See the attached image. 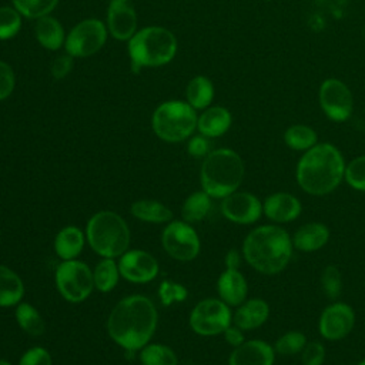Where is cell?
Segmentation results:
<instances>
[{"label": "cell", "instance_id": "f546056e", "mask_svg": "<svg viewBox=\"0 0 365 365\" xmlns=\"http://www.w3.org/2000/svg\"><path fill=\"white\" fill-rule=\"evenodd\" d=\"M94 288L100 292H110L118 284L120 269L114 258H103L93 271Z\"/></svg>", "mask_w": 365, "mask_h": 365}, {"label": "cell", "instance_id": "f1b7e54d", "mask_svg": "<svg viewBox=\"0 0 365 365\" xmlns=\"http://www.w3.org/2000/svg\"><path fill=\"white\" fill-rule=\"evenodd\" d=\"M285 144L295 151H307L318 143L317 131L305 124H292L284 133Z\"/></svg>", "mask_w": 365, "mask_h": 365}, {"label": "cell", "instance_id": "6da1fadb", "mask_svg": "<svg viewBox=\"0 0 365 365\" xmlns=\"http://www.w3.org/2000/svg\"><path fill=\"white\" fill-rule=\"evenodd\" d=\"M157 309L144 295L123 298L107 319L110 338L125 351H138L148 344L157 328Z\"/></svg>", "mask_w": 365, "mask_h": 365}, {"label": "cell", "instance_id": "b9f144b4", "mask_svg": "<svg viewBox=\"0 0 365 365\" xmlns=\"http://www.w3.org/2000/svg\"><path fill=\"white\" fill-rule=\"evenodd\" d=\"M187 150L190 153V155H192L194 158H205L210 153H211V144L208 137L205 135H195L188 141Z\"/></svg>", "mask_w": 365, "mask_h": 365}, {"label": "cell", "instance_id": "ab89813d", "mask_svg": "<svg viewBox=\"0 0 365 365\" xmlns=\"http://www.w3.org/2000/svg\"><path fill=\"white\" fill-rule=\"evenodd\" d=\"M19 365H53V361L47 349L41 346H34L23 354Z\"/></svg>", "mask_w": 365, "mask_h": 365}, {"label": "cell", "instance_id": "e0dca14e", "mask_svg": "<svg viewBox=\"0 0 365 365\" xmlns=\"http://www.w3.org/2000/svg\"><path fill=\"white\" fill-rule=\"evenodd\" d=\"M302 211L301 201L291 192H274L269 194L262 202L264 215L277 224L291 222L299 217Z\"/></svg>", "mask_w": 365, "mask_h": 365}, {"label": "cell", "instance_id": "277c9868", "mask_svg": "<svg viewBox=\"0 0 365 365\" xmlns=\"http://www.w3.org/2000/svg\"><path fill=\"white\" fill-rule=\"evenodd\" d=\"M244 174L245 165L240 154L231 148H218L204 158L200 181L211 198H224L238 190Z\"/></svg>", "mask_w": 365, "mask_h": 365}, {"label": "cell", "instance_id": "ac0fdd59", "mask_svg": "<svg viewBox=\"0 0 365 365\" xmlns=\"http://www.w3.org/2000/svg\"><path fill=\"white\" fill-rule=\"evenodd\" d=\"M274 346L262 339L244 341L235 346L228 358V365H274Z\"/></svg>", "mask_w": 365, "mask_h": 365}, {"label": "cell", "instance_id": "5b68a950", "mask_svg": "<svg viewBox=\"0 0 365 365\" xmlns=\"http://www.w3.org/2000/svg\"><path fill=\"white\" fill-rule=\"evenodd\" d=\"M88 245L103 258L121 257L130 245L131 234L125 220L114 211L96 212L87 222Z\"/></svg>", "mask_w": 365, "mask_h": 365}, {"label": "cell", "instance_id": "74e56055", "mask_svg": "<svg viewBox=\"0 0 365 365\" xmlns=\"http://www.w3.org/2000/svg\"><path fill=\"white\" fill-rule=\"evenodd\" d=\"M187 295H188V291L184 285L170 279H164L158 287V298L161 304L165 307H170L174 302L184 301Z\"/></svg>", "mask_w": 365, "mask_h": 365}, {"label": "cell", "instance_id": "7bdbcfd3", "mask_svg": "<svg viewBox=\"0 0 365 365\" xmlns=\"http://www.w3.org/2000/svg\"><path fill=\"white\" fill-rule=\"evenodd\" d=\"M71 67H73V56H70L68 53L58 56L54 58L51 64V74L56 80L64 78L70 73Z\"/></svg>", "mask_w": 365, "mask_h": 365}, {"label": "cell", "instance_id": "bcb514c9", "mask_svg": "<svg viewBox=\"0 0 365 365\" xmlns=\"http://www.w3.org/2000/svg\"><path fill=\"white\" fill-rule=\"evenodd\" d=\"M0 365H11V364L7 362L6 359H1V358H0Z\"/></svg>", "mask_w": 365, "mask_h": 365}, {"label": "cell", "instance_id": "8992f818", "mask_svg": "<svg viewBox=\"0 0 365 365\" xmlns=\"http://www.w3.org/2000/svg\"><path fill=\"white\" fill-rule=\"evenodd\" d=\"M177 53L174 34L164 27H145L137 31L128 41L131 70L137 73L143 67L167 64Z\"/></svg>", "mask_w": 365, "mask_h": 365}, {"label": "cell", "instance_id": "3957f363", "mask_svg": "<svg viewBox=\"0 0 365 365\" xmlns=\"http://www.w3.org/2000/svg\"><path fill=\"white\" fill-rule=\"evenodd\" d=\"M291 235L279 225L265 224L251 230L242 242V257L248 265L264 275L287 268L292 258Z\"/></svg>", "mask_w": 365, "mask_h": 365}, {"label": "cell", "instance_id": "d4e9b609", "mask_svg": "<svg viewBox=\"0 0 365 365\" xmlns=\"http://www.w3.org/2000/svg\"><path fill=\"white\" fill-rule=\"evenodd\" d=\"M34 34L37 41L47 50H58L64 41V30L57 19L51 16H43L34 26Z\"/></svg>", "mask_w": 365, "mask_h": 365}, {"label": "cell", "instance_id": "60d3db41", "mask_svg": "<svg viewBox=\"0 0 365 365\" xmlns=\"http://www.w3.org/2000/svg\"><path fill=\"white\" fill-rule=\"evenodd\" d=\"M14 83L16 80L11 67L7 63L0 61V100H4L11 94Z\"/></svg>", "mask_w": 365, "mask_h": 365}, {"label": "cell", "instance_id": "4fadbf2b", "mask_svg": "<svg viewBox=\"0 0 365 365\" xmlns=\"http://www.w3.org/2000/svg\"><path fill=\"white\" fill-rule=\"evenodd\" d=\"M355 325V311L346 302L335 301L324 308L318 321V331L324 339L339 341L349 335Z\"/></svg>", "mask_w": 365, "mask_h": 365}, {"label": "cell", "instance_id": "ee69618b", "mask_svg": "<svg viewBox=\"0 0 365 365\" xmlns=\"http://www.w3.org/2000/svg\"><path fill=\"white\" fill-rule=\"evenodd\" d=\"M222 335H224V339L227 341V344H230L231 346H238V345H241L244 341H245V338H244V331L241 329V328H238L237 325H230L224 332H222Z\"/></svg>", "mask_w": 365, "mask_h": 365}, {"label": "cell", "instance_id": "ba28073f", "mask_svg": "<svg viewBox=\"0 0 365 365\" xmlns=\"http://www.w3.org/2000/svg\"><path fill=\"white\" fill-rule=\"evenodd\" d=\"M56 285L60 295L68 302H81L94 288L93 271L83 261H63L56 269Z\"/></svg>", "mask_w": 365, "mask_h": 365}, {"label": "cell", "instance_id": "4316f807", "mask_svg": "<svg viewBox=\"0 0 365 365\" xmlns=\"http://www.w3.org/2000/svg\"><path fill=\"white\" fill-rule=\"evenodd\" d=\"M214 98V86L205 76L194 77L187 86V103L194 108H207Z\"/></svg>", "mask_w": 365, "mask_h": 365}, {"label": "cell", "instance_id": "4dcf8cb0", "mask_svg": "<svg viewBox=\"0 0 365 365\" xmlns=\"http://www.w3.org/2000/svg\"><path fill=\"white\" fill-rule=\"evenodd\" d=\"M16 319L20 328L31 336H40L46 331V324L40 312L29 302H20L16 308Z\"/></svg>", "mask_w": 365, "mask_h": 365}, {"label": "cell", "instance_id": "ffe728a7", "mask_svg": "<svg viewBox=\"0 0 365 365\" xmlns=\"http://www.w3.org/2000/svg\"><path fill=\"white\" fill-rule=\"evenodd\" d=\"M269 317V305L262 298L245 299L232 314V322L242 331H252L262 327Z\"/></svg>", "mask_w": 365, "mask_h": 365}, {"label": "cell", "instance_id": "9c48e42d", "mask_svg": "<svg viewBox=\"0 0 365 365\" xmlns=\"http://www.w3.org/2000/svg\"><path fill=\"white\" fill-rule=\"evenodd\" d=\"M191 329L202 336L222 334L232 322V312L220 298H205L200 301L190 314Z\"/></svg>", "mask_w": 365, "mask_h": 365}, {"label": "cell", "instance_id": "d6986e66", "mask_svg": "<svg viewBox=\"0 0 365 365\" xmlns=\"http://www.w3.org/2000/svg\"><path fill=\"white\" fill-rule=\"evenodd\" d=\"M220 299L230 307H238L247 299L248 284L240 269L225 268L217 281Z\"/></svg>", "mask_w": 365, "mask_h": 365}, {"label": "cell", "instance_id": "7a4b0ae2", "mask_svg": "<svg viewBox=\"0 0 365 365\" xmlns=\"http://www.w3.org/2000/svg\"><path fill=\"white\" fill-rule=\"evenodd\" d=\"M342 153L331 143H317L304 151L297 164L295 178L302 191L311 195H327L342 182L345 175Z\"/></svg>", "mask_w": 365, "mask_h": 365}, {"label": "cell", "instance_id": "d590c367", "mask_svg": "<svg viewBox=\"0 0 365 365\" xmlns=\"http://www.w3.org/2000/svg\"><path fill=\"white\" fill-rule=\"evenodd\" d=\"M344 180L351 188L365 192V154L355 157L345 165Z\"/></svg>", "mask_w": 365, "mask_h": 365}, {"label": "cell", "instance_id": "52a82bcc", "mask_svg": "<svg viewBox=\"0 0 365 365\" xmlns=\"http://www.w3.org/2000/svg\"><path fill=\"white\" fill-rule=\"evenodd\" d=\"M195 108L185 101H165L157 107L151 124L154 133L164 141L177 143L190 137L197 128Z\"/></svg>", "mask_w": 365, "mask_h": 365}, {"label": "cell", "instance_id": "f35d334b", "mask_svg": "<svg viewBox=\"0 0 365 365\" xmlns=\"http://www.w3.org/2000/svg\"><path fill=\"white\" fill-rule=\"evenodd\" d=\"M325 361V346L318 341L307 342L301 351L302 365H322Z\"/></svg>", "mask_w": 365, "mask_h": 365}, {"label": "cell", "instance_id": "d6a6232c", "mask_svg": "<svg viewBox=\"0 0 365 365\" xmlns=\"http://www.w3.org/2000/svg\"><path fill=\"white\" fill-rule=\"evenodd\" d=\"M58 0H13L14 9L29 17V19H40L47 16L57 6Z\"/></svg>", "mask_w": 365, "mask_h": 365}, {"label": "cell", "instance_id": "1f68e13d", "mask_svg": "<svg viewBox=\"0 0 365 365\" xmlns=\"http://www.w3.org/2000/svg\"><path fill=\"white\" fill-rule=\"evenodd\" d=\"M140 361L143 365H177L175 352L163 344H150L141 348Z\"/></svg>", "mask_w": 365, "mask_h": 365}, {"label": "cell", "instance_id": "f6af8a7d", "mask_svg": "<svg viewBox=\"0 0 365 365\" xmlns=\"http://www.w3.org/2000/svg\"><path fill=\"white\" fill-rule=\"evenodd\" d=\"M241 257H242V254H240L238 250H235V248L228 250V252H227L225 257H224L225 268L238 269V268H240V264H241Z\"/></svg>", "mask_w": 365, "mask_h": 365}, {"label": "cell", "instance_id": "8fae6325", "mask_svg": "<svg viewBox=\"0 0 365 365\" xmlns=\"http://www.w3.org/2000/svg\"><path fill=\"white\" fill-rule=\"evenodd\" d=\"M318 98L324 114L335 123L346 121L354 111V96L349 87L338 78L324 80Z\"/></svg>", "mask_w": 365, "mask_h": 365}, {"label": "cell", "instance_id": "e575fe53", "mask_svg": "<svg viewBox=\"0 0 365 365\" xmlns=\"http://www.w3.org/2000/svg\"><path fill=\"white\" fill-rule=\"evenodd\" d=\"M321 287L325 297L331 301H335L342 289V275L338 267L327 265L321 272Z\"/></svg>", "mask_w": 365, "mask_h": 365}, {"label": "cell", "instance_id": "5bb4252c", "mask_svg": "<svg viewBox=\"0 0 365 365\" xmlns=\"http://www.w3.org/2000/svg\"><path fill=\"white\" fill-rule=\"evenodd\" d=\"M221 212L228 221L241 225L254 224L264 214L262 202L257 195L238 190L222 198Z\"/></svg>", "mask_w": 365, "mask_h": 365}, {"label": "cell", "instance_id": "cb8c5ba5", "mask_svg": "<svg viewBox=\"0 0 365 365\" xmlns=\"http://www.w3.org/2000/svg\"><path fill=\"white\" fill-rule=\"evenodd\" d=\"M24 295L21 278L9 267L0 264V307L17 305Z\"/></svg>", "mask_w": 365, "mask_h": 365}, {"label": "cell", "instance_id": "9a60e30c", "mask_svg": "<svg viewBox=\"0 0 365 365\" xmlns=\"http://www.w3.org/2000/svg\"><path fill=\"white\" fill-rule=\"evenodd\" d=\"M120 275L128 282L147 284L158 274L157 259L143 250H127L118 261Z\"/></svg>", "mask_w": 365, "mask_h": 365}, {"label": "cell", "instance_id": "44dd1931", "mask_svg": "<svg viewBox=\"0 0 365 365\" xmlns=\"http://www.w3.org/2000/svg\"><path fill=\"white\" fill-rule=\"evenodd\" d=\"M331 231L324 222L311 221L295 230L291 237L295 250L302 252H314L327 245L329 241Z\"/></svg>", "mask_w": 365, "mask_h": 365}, {"label": "cell", "instance_id": "8d00e7d4", "mask_svg": "<svg viewBox=\"0 0 365 365\" xmlns=\"http://www.w3.org/2000/svg\"><path fill=\"white\" fill-rule=\"evenodd\" d=\"M21 27L20 13L13 7H0V40L14 37Z\"/></svg>", "mask_w": 365, "mask_h": 365}, {"label": "cell", "instance_id": "7402d4cb", "mask_svg": "<svg viewBox=\"0 0 365 365\" xmlns=\"http://www.w3.org/2000/svg\"><path fill=\"white\" fill-rule=\"evenodd\" d=\"M232 117L231 113L221 106L208 107L197 121V128L200 133L208 138L220 137L228 131L231 127Z\"/></svg>", "mask_w": 365, "mask_h": 365}, {"label": "cell", "instance_id": "836d02e7", "mask_svg": "<svg viewBox=\"0 0 365 365\" xmlns=\"http://www.w3.org/2000/svg\"><path fill=\"white\" fill-rule=\"evenodd\" d=\"M307 342V336L301 331H288L275 341L274 351L279 355H295L304 349Z\"/></svg>", "mask_w": 365, "mask_h": 365}, {"label": "cell", "instance_id": "83f0119b", "mask_svg": "<svg viewBox=\"0 0 365 365\" xmlns=\"http://www.w3.org/2000/svg\"><path fill=\"white\" fill-rule=\"evenodd\" d=\"M211 210V197L204 191L190 194L181 207V215L185 222H197L204 220Z\"/></svg>", "mask_w": 365, "mask_h": 365}, {"label": "cell", "instance_id": "2e32d148", "mask_svg": "<svg viewBox=\"0 0 365 365\" xmlns=\"http://www.w3.org/2000/svg\"><path fill=\"white\" fill-rule=\"evenodd\" d=\"M107 23L111 36L117 40H130L135 34L137 16L130 0H110Z\"/></svg>", "mask_w": 365, "mask_h": 365}, {"label": "cell", "instance_id": "484cf974", "mask_svg": "<svg viewBox=\"0 0 365 365\" xmlns=\"http://www.w3.org/2000/svg\"><path fill=\"white\" fill-rule=\"evenodd\" d=\"M131 214L144 222L163 224L173 218V211L157 200H137L131 204Z\"/></svg>", "mask_w": 365, "mask_h": 365}, {"label": "cell", "instance_id": "30bf717a", "mask_svg": "<svg viewBox=\"0 0 365 365\" xmlns=\"http://www.w3.org/2000/svg\"><path fill=\"white\" fill-rule=\"evenodd\" d=\"M165 252L178 261H192L200 254V238L195 230L185 221H171L161 234Z\"/></svg>", "mask_w": 365, "mask_h": 365}, {"label": "cell", "instance_id": "7dc6e473", "mask_svg": "<svg viewBox=\"0 0 365 365\" xmlns=\"http://www.w3.org/2000/svg\"><path fill=\"white\" fill-rule=\"evenodd\" d=\"M358 365H365V358H364V359H362V361H361Z\"/></svg>", "mask_w": 365, "mask_h": 365}, {"label": "cell", "instance_id": "7c38bea8", "mask_svg": "<svg viewBox=\"0 0 365 365\" xmlns=\"http://www.w3.org/2000/svg\"><path fill=\"white\" fill-rule=\"evenodd\" d=\"M107 38V29L97 19L80 21L66 38V50L73 57H88L97 53Z\"/></svg>", "mask_w": 365, "mask_h": 365}, {"label": "cell", "instance_id": "603a6c76", "mask_svg": "<svg viewBox=\"0 0 365 365\" xmlns=\"http://www.w3.org/2000/svg\"><path fill=\"white\" fill-rule=\"evenodd\" d=\"M86 235L84 232L74 225H67L60 230L54 238V251L63 259H76V257L84 248Z\"/></svg>", "mask_w": 365, "mask_h": 365}, {"label": "cell", "instance_id": "c3c4849f", "mask_svg": "<svg viewBox=\"0 0 365 365\" xmlns=\"http://www.w3.org/2000/svg\"><path fill=\"white\" fill-rule=\"evenodd\" d=\"M264 1H271V0H264Z\"/></svg>", "mask_w": 365, "mask_h": 365}]
</instances>
